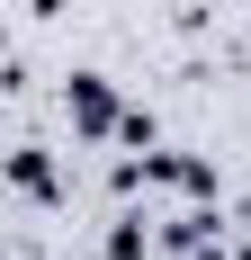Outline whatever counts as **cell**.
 <instances>
[{
	"mask_svg": "<svg viewBox=\"0 0 251 260\" xmlns=\"http://www.w3.org/2000/svg\"><path fill=\"white\" fill-rule=\"evenodd\" d=\"M72 108H81V126H90V135H99V126H108V90H99V81H90V72H81V81H72Z\"/></svg>",
	"mask_w": 251,
	"mask_h": 260,
	"instance_id": "1",
	"label": "cell"
}]
</instances>
